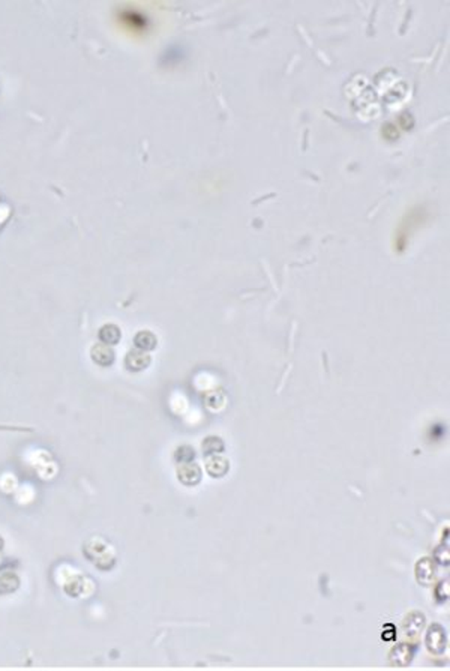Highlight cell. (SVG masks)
<instances>
[{
    "label": "cell",
    "instance_id": "cell-4",
    "mask_svg": "<svg viewBox=\"0 0 450 671\" xmlns=\"http://www.w3.org/2000/svg\"><path fill=\"white\" fill-rule=\"evenodd\" d=\"M90 356H92V361L101 367H110L114 362V352L111 350V347L105 346V344H97V346H93Z\"/></svg>",
    "mask_w": 450,
    "mask_h": 671
},
{
    "label": "cell",
    "instance_id": "cell-6",
    "mask_svg": "<svg viewBox=\"0 0 450 671\" xmlns=\"http://www.w3.org/2000/svg\"><path fill=\"white\" fill-rule=\"evenodd\" d=\"M156 337L149 331H141L136 335V346L141 352H149L156 347Z\"/></svg>",
    "mask_w": 450,
    "mask_h": 671
},
{
    "label": "cell",
    "instance_id": "cell-7",
    "mask_svg": "<svg viewBox=\"0 0 450 671\" xmlns=\"http://www.w3.org/2000/svg\"><path fill=\"white\" fill-rule=\"evenodd\" d=\"M203 450L206 455H216V452L224 450V442L219 437L210 436L203 442Z\"/></svg>",
    "mask_w": 450,
    "mask_h": 671
},
{
    "label": "cell",
    "instance_id": "cell-5",
    "mask_svg": "<svg viewBox=\"0 0 450 671\" xmlns=\"http://www.w3.org/2000/svg\"><path fill=\"white\" fill-rule=\"evenodd\" d=\"M122 338V332L116 324H105L99 329V340L105 346H113L118 344Z\"/></svg>",
    "mask_w": 450,
    "mask_h": 671
},
{
    "label": "cell",
    "instance_id": "cell-9",
    "mask_svg": "<svg viewBox=\"0 0 450 671\" xmlns=\"http://www.w3.org/2000/svg\"><path fill=\"white\" fill-rule=\"evenodd\" d=\"M223 395H224V394H221V392H214V394H210V395L207 397V400H206V406H207L210 410H212L214 404H216V406H215V410L223 409L224 406H223V404H219V401H221V402H225V397H224V398H221V400H219V397H223Z\"/></svg>",
    "mask_w": 450,
    "mask_h": 671
},
{
    "label": "cell",
    "instance_id": "cell-3",
    "mask_svg": "<svg viewBox=\"0 0 450 671\" xmlns=\"http://www.w3.org/2000/svg\"><path fill=\"white\" fill-rule=\"evenodd\" d=\"M230 468L228 459L219 455H210L206 463V471L212 477H223Z\"/></svg>",
    "mask_w": 450,
    "mask_h": 671
},
{
    "label": "cell",
    "instance_id": "cell-8",
    "mask_svg": "<svg viewBox=\"0 0 450 671\" xmlns=\"http://www.w3.org/2000/svg\"><path fill=\"white\" fill-rule=\"evenodd\" d=\"M195 457V452H194V449H191L189 446H184V448H179L177 449V452H176V458L179 459V463H193V459Z\"/></svg>",
    "mask_w": 450,
    "mask_h": 671
},
{
    "label": "cell",
    "instance_id": "cell-1",
    "mask_svg": "<svg viewBox=\"0 0 450 671\" xmlns=\"http://www.w3.org/2000/svg\"><path fill=\"white\" fill-rule=\"evenodd\" d=\"M177 477L182 484L188 487L197 485L201 481V468L195 463H185L179 467Z\"/></svg>",
    "mask_w": 450,
    "mask_h": 671
},
{
    "label": "cell",
    "instance_id": "cell-2",
    "mask_svg": "<svg viewBox=\"0 0 450 671\" xmlns=\"http://www.w3.org/2000/svg\"><path fill=\"white\" fill-rule=\"evenodd\" d=\"M149 363H150V356L146 352H141V350H131L125 358V365L132 372L143 371L149 367Z\"/></svg>",
    "mask_w": 450,
    "mask_h": 671
}]
</instances>
